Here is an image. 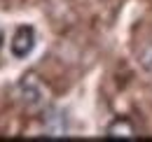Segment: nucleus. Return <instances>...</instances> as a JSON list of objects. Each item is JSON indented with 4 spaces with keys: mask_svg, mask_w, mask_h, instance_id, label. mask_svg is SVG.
Wrapping results in <instances>:
<instances>
[{
    "mask_svg": "<svg viewBox=\"0 0 152 142\" xmlns=\"http://www.w3.org/2000/svg\"><path fill=\"white\" fill-rule=\"evenodd\" d=\"M10 49L14 58H26L35 49V28L33 26H19L10 40Z\"/></svg>",
    "mask_w": 152,
    "mask_h": 142,
    "instance_id": "obj_1",
    "label": "nucleus"
},
{
    "mask_svg": "<svg viewBox=\"0 0 152 142\" xmlns=\"http://www.w3.org/2000/svg\"><path fill=\"white\" fill-rule=\"evenodd\" d=\"M105 138H108V140H133V138H138V130H136V126H133L131 119L117 117V119H113V121L108 124Z\"/></svg>",
    "mask_w": 152,
    "mask_h": 142,
    "instance_id": "obj_2",
    "label": "nucleus"
},
{
    "mask_svg": "<svg viewBox=\"0 0 152 142\" xmlns=\"http://www.w3.org/2000/svg\"><path fill=\"white\" fill-rule=\"evenodd\" d=\"M21 91H23V100H26L31 107H38V105L45 103V89H42L40 79L33 75V72L23 75V79H21Z\"/></svg>",
    "mask_w": 152,
    "mask_h": 142,
    "instance_id": "obj_3",
    "label": "nucleus"
},
{
    "mask_svg": "<svg viewBox=\"0 0 152 142\" xmlns=\"http://www.w3.org/2000/svg\"><path fill=\"white\" fill-rule=\"evenodd\" d=\"M138 63H140V68L148 72V75H152V42L140 49V54H138Z\"/></svg>",
    "mask_w": 152,
    "mask_h": 142,
    "instance_id": "obj_4",
    "label": "nucleus"
},
{
    "mask_svg": "<svg viewBox=\"0 0 152 142\" xmlns=\"http://www.w3.org/2000/svg\"><path fill=\"white\" fill-rule=\"evenodd\" d=\"M0 44H2V30H0Z\"/></svg>",
    "mask_w": 152,
    "mask_h": 142,
    "instance_id": "obj_5",
    "label": "nucleus"
}]
</instances>
